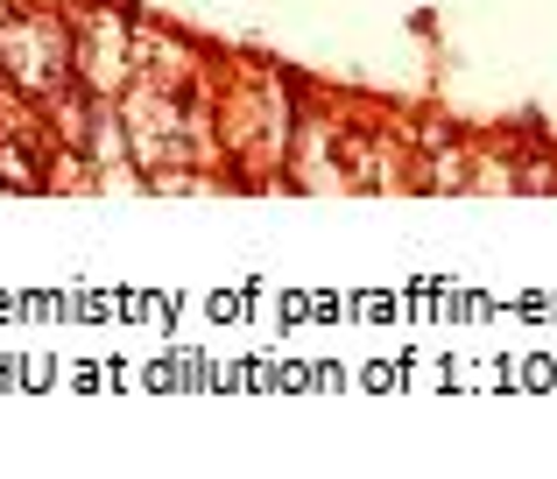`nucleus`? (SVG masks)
Segmentation results:
<instances>
[{"mask_svg": "<svg viewBox=\"0 0 557 479\" xmlns=\"http://www.w3.org/2000/svg\"><path fill=\"white\" fill-rule=\"evenodd\" d=\"M8 64L22 71L36 92H64V36L50 22H28V36L8 42Z\"/></svg>", "mask_w": 557, "mask_h": 479, "instance_id": "1", "label": "nucleus"}]
</instances>
